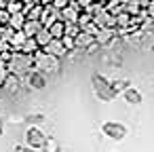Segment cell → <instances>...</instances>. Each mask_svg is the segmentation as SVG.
<instances>
[{
  "label": "cell",
  "instance_id": "6da1fadb",
  "mask_svg": "<svg viewBox=\"0 0 154 152\" xmlns=\"http://www.w3.org/2000/svg\"><path fill=\"white\" fill-rule=\"evenodd\" d=\"M7 68H9V72H13L17 76L19 74H28L30 70H34V57L30 53L13 49L11 55H9V59H7Z\"/></svg>",
  "mask_w": 154,
  "mask_h": 152
},
{
  "label": "cell",
  "instance_id": "7a4b0ae2",
  "mask_svg": "<svg viewBox=\"0 0 154 152\" xmlns=\"http://www.w3.org/2000/svg\"><path fill=\"white\" fill-rule=\"evenodd\" d=\"M91 87H93L95 97L101 99V101H112V99L118 95V93L114 91V87H112V80L106 78L103 74H97V72L91 76Z\"/></svg>",
  "mask_w": 154,
  "mask_h": 152
},
{
  "label": "cell",
  "instance_id": "3957f363",
  "mask_svg": "<svg viewBox=\"0 0 154 152\" xmlns=\"http://www.w3.org/2000/svg\"><path fill=\"white\" fill-rule=\"evenodd\" d=\"M32 57H34V68L40 70V72H57L59 66H61L59 57H55V55H51V53H47L42 49L34 51Z\"/></svg>",
  "mask_w": 154,
  "mask_h": 152
},
{
  "label": "cell",
  "instance_id": "277c9868",
  "mask_svg": "<svg viewBox=\"0 0 154 152\" xmlns=\"http://www.w3.org/2000/svg\"><path fill=\"white\" fill-rule=\"evenodd\" d=\"M101 133H103L108 139L120 141V139L127 137L129 129H127L122 123H118V120H106V123H101Z\"/></svg>",
  "mask_w": 154,
  "mask_h": 152
},
{
  "label": "cell",
  "instance_id": "5b68a950",
  "mask_svg": "<svg viewBox=\"0 0 154 152\" xmlns=\"http://www.w3.org/2000/svg\"><path fill=\"white\" fill-rule=\"evenodd\" d=\"M47 139H49V137L40 131L38 125H30V127H28V131H26V144H28V146H32V148H36V150H42L45 144H47Z\"/></svg>",
  "mask_w": 154,
  "mask_h": 152
},
{
  "label": "cell",
  "instance_id": "8992f818",
  "mask_svg": "<svg viewBox=\"0 0 154 152\" xmlns=\"http://www.w3.org/2000/svg\"><path fill=\"white\" fill-rule=\"evenodd\" d=\"M57 19H61V11L59 9H55L53 5H42V13H40V23L45 26V28H49L53 21H57Z\"/></svg>",
  "mask_w": 154,
  "mask_h": 152
},
{
  "label": "cell",
  "instance_id": "52a82bcc",
  "mask_svg": "<svg viewBox=\"0 0 154 152\" xmlns=\"http://www.w3.org/2000/svg\"><path fill=\"white\" fill-rule=\"evenodd\" d=\"M42 51H47V53H51V55H55V57H63V55H68V49L63 47V42H61V38H51L45 47H42Z\"/></svg>",
  "mask_w": 154,
  "mask_h": 152
},
{
  "label": "cell",
  "instance_id": "ba28073f",
  "mask_svg": "<svg viewBox=\"0 0 154 152\" xmlns=\"http://www.w3.org/2000/svg\"><path fill=\"white\" fill-rule=\"evenodd\" d=\"M28 85L32 87V89H36V91H40V89H45L47 87V76H45V72H40V70H30L28 72Z\"/></svg>",
  "mask_w": 154,
  "mask_h": 152
},
{
  "label": "cell",
  "instance_id": "9c48e42d",
  "mask_svg": "<svg viewBox=\"0 0 154 152\" xmlns=\"http://www.w3.org/2000/svg\"><path fill=\"white\" fill-rule=\"evenodd\" d=\"M114 36H116V28H99L95 34V42L97 47H106L114 40Z\"/></svg>",
  "mask_w": 154,
  "mask_h": 152
},
{
  "label": "cell",
  "instance_id": "30bf717a",
  "mask_svg": "<svg viewBox=\"0 0 154 152\" xmlns=\"http://www.w3.org/2000/svg\"><path fill=\"white\" fill-rule=\"evenodd\" d=\"M80 11H82L80 5L76 2V0H72L66 9H61V21H76L78 15H80Z\"/></svg>",
  "mask_w": 154,
  "mask_h": 152
},
{
  "label": "cell",
  "instance_id": "8fae6325",
  "mask_svg": "<svg viewBox=\"0 0 154 152\" xmlns=\"http://www.w3.org/2000/svg\"><path fill=\"white\" fill-rule=\"evenodd\" d=\"M122 99H125L129 106H139V104L143 101V95H141L135 87H131V85H129V87L122 91Z\"/></svg>",
  "mask_w": 154,
  "mask_h": 152
},
{
  "label": "cell",
  "instance_id": "7c38bea8",
  "mask_svg": "<svg viewBox=\"0 0 154 152\" xmlns=\"http://www.w3.org/2000/svg\"><path fill=\"white\" fill-rule=\"evenodd\" d=\"M74 42H76V49H87V47H91V45L95 42V36L89 34V32H85V30H80V32L74 36Z\"/></svg>",
  "mask_w": 154,
  "mask_h": 152
},
{
  "label": "cell",
  "instance_id": "4fadbf2b",
  "mask_svg": "<svg viewBox=\"0 0 154 152\" xmlns=\"http://www.w3.org/2000/svg\"><path fill=\"white\" fill-rule=\"evenodd\" d=\"M42 28V23L38 21V19H26V23H23V32H26V36H34L38 30Z\"/></svg>",
  "mask_w": 154,
  "mask_h": 152
},
{
  "label": "cell",
  "instance_id": "5bb4252c",
  "mask_svg": "<svg viewBox=\"0 0 154 152\" xmlns=\"http://www.w3.org/2000/svg\"><path fill=\"white\" fill-rule=\"evenodd\" d=\"M51 38H53V36H51L49 28H45V26H42V28H40V30H38V32L34 34V40L38 42V47H40V49H42V47H45V45H47V42H49Z\"/></svg>",
  "mask_w": 154,
  "mask_h": 152
},
{
  "label": "cell",
  "instance_id": "9a60e30c",
  "mask_svg": "<svg viewBox=\"0 0 154 152\" xmlns=\"http://www.w3.org/2000/svg\"><path fill=\"white\" fill-rule=\"evenodd\" d=\"M7 91H15L17 87H19V78H17V74H13V72H9L7 76H5V80L0 82Z\"/></svg>",
  "mask_w": 154,
  "mask_h": 152
},
{
  "label": "cell",
  "instance_id": "2e32d148",
  "mask_svg": "<svg viewBox=\"0 0 154 152\" xmlns=\"http://www.w3.org/2000/svg\"><path fill=\"white\" fill-rule=\"evenodd\" d=\"M23 23H26V13H23V11H21V13H13V15L9 17V26H11L13 30H21Z\"/></svg>",
  "mask_w": 154,
  "mask_h": 152
},
{
  "label": "cell",
  "instance_id": "e0dca14e",
  "mask_svg": "<svg viewBox=\"0 0 154 152\" xmlns=\"http://www.w3.org/2000/svg\"><path fill=\"white\" fill-rule=\"evenodd\" d=\"M49 32H51L53 38H61V36L66 34V23H63L61 19H57V21H53V23L49 26Z\"/></svg>",
  "mask_w": 154,
  "mask_h": 152
},
{
  "label": "cell",
  "instance_id": "ac0fdd59",
  "mask_svg": "<svg viewBox=\"0 0 154 152\" xmlns=\"http://www.w3.org/2000/svg\"><path fill=\"white\" fill-rule=\"evenodd\" d=\"M28 36H26V32L23 30H15L13 34H11V38H9V45L13 47V49H19L21 45H23V40H26Z\"/></svg>",
  "mask_w": 154,
  "mask_h": 152
},
{
  "label": "cell",
  "instance_id": "d6986e66",
  "mask_svg": "<svg viewBox=\"0 0 154 152\" xmlns=\"http://www.w3.org/2000/svg\"><path fill=\"white\" fill-rule=\"evenodd\" d=\"M38 49H40V47H38V42L34 40V36H28V38L23 40V45H21L17 51H23V53H30V55H32V53L38 51Z\"/></svg>",
  "mask_w": 154,
  "mask_h": 152
},
{
  "label": "cell",
  "instance_id": "ffe728a7",
  "mask_svg": "<svg viewBox=\"0 0 154 152\" xmlns=\"http://www.w3.org/2000/svg\"><path fill=\"white\" fill-rule=\"evenodd\" d=\"M26 19H38L40 21V13H42V5H32V7H26Z\"/></svg>",
  "mask_w": 154,
  "mask_h": 152
},
{
  "label": "cell",
  "instance_id": "44dd1931",
  "mask_svg": "<svg viewBox=\"0 0 154 152\" xmlns=\"http://www.w3.org/2000/svg\"><path fill=\"white\" fill-rule=\"evenodd\" d=\"M7 11L13 15V13H21L26 11V2L23 0H11V2H7Z\"/></svg>",
  "mask_w": 154,
  "mask_h": 152
},
{
  "label": "cell",
  "instance_id": "7402d4cb",
  "mask_svg": "<svg viewBox=\"0 0 154 152\" xmlns=\"http://www.w3.org/2000/svg\"><path fill=\"white\" fill-rule=\"evenodd\" d=\"M66 23V36H76L78 32H80V26H78V21H63Z\"/></svg>",
  "mask_w": 154,
  "mask_h": 152
},
{
  "label": "cell",
  "instance_id": "603a6c76",
  "mask_svg": "<svg viewBox=\"0 0 154 152\" xmlns=\"http://www.w3.org/2000/svg\"><path fill=\"white\" fill-rule=\"evenodd\" d=\"M129 85H131L129 80H112V87H114V91H116V93H122Z\"/></svg>",
  "mask_w": 154,
  "mask_h": 152
},
{
  "label": "cell",
  "instance_id": "cb8c5ba5",
  "mask_svg": "<svg viewBox=\"0 0 154 152\" xmlns=\"http://www.w3.org/2000/svg\"><path fill=\"white\" fill-rule=\"evenodd\" d=\"M61 42H63V47H66L68 51H74V49H76V42H74L72 36H66V34H63V36H61Z\"/></svg>",
  "mask_w": 154,
  "mask_h": 152
},
{
  "label": "cell",
  "instance_id": "d4e9b609",
  "mask_svg": "<svg viewBox=\"0 0 154 152\" xmlns=\"http://www.w3.org/2000/svg\"><path fill=\"white\" fill-rule=\"evenodd\" d=\"M26 120H28L30 125H40V123H45V114H30Z\"/></svg>",
  "mask_w": 154,
  "mask_h": 152
},
{
  "label": "cell",
  "instance_id": "484cf974",
  "mask_svg": "<svg viewBox=\"0 0 154 152\" xmlns=\"http://www.w3.org/2000/svg\"><path fill=\"white\" fill-rule=\"evenodd\" d=\"M13 152H42V150H36V148H32V146H28V144H19V146H15L13 148Z\"/></svg>",
  "mask_w": 154,
  "mask_h": 152
},
{
  "label": "cell",
  "instance_id": "4316f807",
  "mask_svg": "<svg viewBox=\"0 0 154 152\" xmlns=\"http://www.w3.org/2000/svg\"><path fill=\"white\" fill-rule=\"evenodd\" d=\"M70 2H72V0H53L51 5H53L55 9H59V11H61V9H66V7H68Z\"/></svg>",
  "mask_w": 154,
  "mask_h": 152
},
{
  "label": "cell",
  "instance_id": "83f0119b",
  "mask_svg": "<svg viewBox=\"0 0 154 152\" xmlns=\"http://www.w3.org/2000/svg\"><path fill=\"white\" fill-rule=\"evenodd\" d=\"M146 13H148V17L154 21V0H152V2L148 5V9H146Z\"/></svg>",
  "mask_w": 154,
  "mask_h": 152
},
{
  "label": "cell",
  "instance_id": "f1b7e54d",
  "mask_svg": "<svg viewBox=\"0 0 154 152\" xmlns=\"http://www.w3.org/2000/svg\"><path fill=\"white\" fill-rule=\"evenodd\" d=\"M76 2L80 5V9H89V7L93 5V0H76Z\"/></svg>",
  "mask_w": 154,
  "mask_h": 152
},
{
  "label": "cell",
  "instance_id": "f546056e",
  "mask_svg": "<svg viewBox=\"0 0 154 152\" xmlns=\"http://www.w3.org/2000/svg\"><path fill=\"white\" fill-rule=\"evenodd\" d=\"M26 7H32V5H40V0H23Z\"/></svg>",
  "mask_w": 154,
  "mask_h": 152
},
{
  "label": "cell",
  "instance_id": "4dcf8cb0",
  "mask_svg": "<svg viewBox=\"0 0 154 152\" xmlns=\"http://www.w3.org/2000/svg\"><path fill=\"white\" fill-rule=\"evenodd\" d=\"M2 133H5V118L0 116V135H2Z\"/></svg>",
  "mask_w": 154,
  "mask_h": 152
},
{
  "label": "cell",
  "instance_id": "1f68e13d",
  "mask_svg": "<svg viewBox=\"0 0 154 152\" xmlns=\"http://www.w3.org/2000/svg\"><path fill=\"white\" fill-rule=\"evenodd\" d=\"M53 0H40V5H51Z\"/></svg>",
  "mask_w": 154,
  "mask_h": 152
},
{
  "label": "cell",
  "instance_id": "d6a6232c",
  "mask_svg": "<svg viewBox=\"0 0 154 152\" xmlns=\"http://www.w3.org/2000/svg\"><path fill=\"white\" fill-rule=\"evenodd\" d=\"M93 2H103V5H106V2H108V0H93Z\"/></svg>",
  "mask_w": 154,
  "mask_h": 152
},
{
  "label": "cell",
  "instance_id": "836d02e7",
  "mask_svg": "<svg viewBox=\"0 0 154 152\" xmlns=\"http://www.w3.org/2000/svg\"><path fill=\"white\" fill-rule=\"evenodd\" d=\"M7 2H11V0H7Z\"/></svg>",
  "mask_w": 154,
  "mask_h": 152
}]
</instances>
